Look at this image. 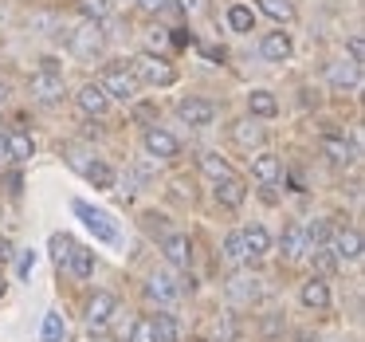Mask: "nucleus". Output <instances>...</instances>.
Listing matches in <instances>:
<instances>
[{"label": "nucleus", "mask_w": 365, "mask_h": 342, "mask_svg": "<svg viewBox=\"0 0 365 342\" xmlns=\"http://www.w3.org/2000/svg\"><path fill=\"white\" fill-rule=\"evenodd\" d=\"M224 260H228V263H244L247 260L244 232H228V236H224Z\"/></svg>", "instance_id": "obj_29"}, {"label": "nucleus", "mask_w": 365, "mask_h": 342, "mask_svg": "<svg viewBox=\"0 0 365 342\" xmlns=\"http://www.w3.org/2000/svg\"><path fill=\"white\" fill-rule=\"evenodd\" d=\"M279 169H283V161H279L271 150H263V154H255V158H252V177H255V181H263V185L275 181Z\"/></svg>", "instance_id": "obj_17"}, {"label": "nucleus", "mask_w": 365, "mask_h": 342, "mask_svg": "<svg viewBox=\"0 0 365 342\" xmlns=\"http://www.w3.org/2000/svg\"><path fill=\"white\" fill-rule=\"evenodd\" d=\"M330 236H334V228L326 221H318V224H310V228H307L310 248H326V244H330Z\"/></svg>", "instance_id": "obj_34"}, {"label": "nucleus", "mask_w": 365, "mask_h": 342, "mask_svg": "<svg viewBox=\"0 0 365 342\" xmlns=\"http://www.w3.org/2000/svg\"><path fill=\"white\" fill-rule=\"evenodd\" d=\"M357 71H361L357 64H346V59H341V64L330 67V83L334 87H357Z\"/></svg>", "instance_id": "obj_27"}, {"label": "nucleus", "mask_w": 365, "mask_h": 342, "mask_svg": "<svg viewBox=\"0 0 365 342\" xmlns=\"http://www.w3.org/2000/svg\"><path fill=\"white\" fill-rule=\"evenodd\" d=\"M346 51H349V64H357V67L365 64V40H361V36H349Z\"/></svg>", "instance_id": "obj_36"}, {"label": "nucleus", "mask_w": 365, "mask_h": 342, "mask_svg": "<svg viewBox=\"0 0 365 342\" xmlns=\"http://www.w3.org/2000/svg\"><path fill=\"white\" fill-rule=\"evenodd\" d=\"M0 161H9V138L0 134Z\"/></svg>", "instance_id": "obj_41"}, {"label": "nucleus", "mask_w": 365, "mask_h": 342, "mask_svg": "<svg viewBox=\"0 0 365 342\" xmlns=\"http://www.w3.org/2000/svg\"><path fill=\"white\" fill-rule=\"evenodd\" d=\"M232 138H236L240 146H247V150H252V146L263 142V130L255 126L252 119H244V122H236V126H232Z\"/></svg>", "instance_id": "obj_26"}, {"label": "nucleus", "mask_w": 365, "mask_h": 342, "mask_svg": "<svg viewBox=\"0 0 365 342\" xmlns=\"http://www.w3.org/2000/svg\"><path fill=\"white\" fill-rule=\"evenodd\" d=\"M259 4L263 16H271L275 24H287V20H294V4L291 0H255Z\"/></svg>", "instance_id": "obj_23"}, {"label": "nucleus", "mask_w": 365, "mask_h": 342, "mask_svg": "<svg viewBox=\"0 0 365 342\" xmlns=\"http://www.w3.org/2000/svg\"><path fill=\"white\" fill-rule=\"evenodd\" d=\"M75 213L87 216V224H91V228H95L103 240H114V228L106 224V216H103V213H95V208H87V205H75Z\"/></svg>", "instance_id": "obj_31"}, {"label": "nucleus", "mask_w": 365, "mask_h": 342, "mask_svg": "<svg viewBox=\"0 0 365 342\" xmlns=\"http://www.w3.org/2000/svg\"><path fill=\"white\" fill-rule=\"evenodd\" d=\"M299 342H310V338H307V334H302V338H299Z\"/></svg>", "instance_id": "obj_44"}, {"label": "nucleus", "mask_w": 365, "mask_h": 342, "mask_svg": "<svg viewBox=\"0 0 365 342\" xmlns=\"http://www.w3.org/2000/svg\"><path fill=\"white\" fill-rule=\"evenodd\" d=\"M330 252L338 256V263H357L361 260V232L357 228H338L330 236Z\"/></svg>", "instance_id": "obj_8"}, {"label": "nucleus", "mask_w": 365, "mask_h": 342, "mask_svg": "<svg viewBox=\"0 0 365 342\" xmlns=\"http://www.w3.org/2000/svg\"><path fill=\"white\" fill-rule=\"evenodd\" d=\"M291 51H294V44H291V36H287V32H267L259 40V56L267 59V64H287Z\"/></svg>", "instance_id": "obj_10"}, {"label": "nucleus", "mask_w": 365, "mask_h": 342, "mask_svg": "<svg viewBox=\"0 0 365 342\" xmlns=\"http://www.w3.org/2000/svg\"><path fill=\"white\" fill-rule=\"evenodd\" d=\"M67 326H63V315L59 311H48L43 315V342H63Z\"/></svg>", "instance_id": "obj_32"}, {"label": "nucleus", "mask_w": 365, "mask_h": 342, "mask_svg": "<svg viewBox=\"0 0 365 342\" xmlns=\"http://www.w3.org/2000/svg\"><path fill=\"white\" fill-rule=\"evenodd\" d=\"M63 268L71 271L75 279H91V276H95V252H91V248H83V244H75Z\"/></svg>", "instance_id": "obj_16"}, {"label": "nucleus", "mask_w": 365, "mask_h": 342, "mask_svg": "<svg viewBox=\"0 0 365 342\" xmlns=\"http://www.w3.org/2000/svg\"><path fill=\"white\" fill-rule=\"evenodd\" d=\"M247 111H252V119H275L279 99L271 95V91H252V95H247Z\"/></svg>", "instance_id": "obj_19"}, {"label": "nucleus", "mask_w": 365, "mask_h": 342, "mask_svg": "<svg viewBox=\"0 0 365 342\" xmlns=\"http://www.w3.org/2000/svg\"><path fill=\"white\" fill-rule=\"evenodd\" d=\"M126 342H153V323H150V315H142L134 326L126 331Z\"/></svg>", "instance_id": "obj_33"}, {"label": "nucleus", "mask_w": 365, "mask_h": 342, "mask_svg": "<svg viewBox=\"0 0 365 342\" xmlns=\"http://www.w3.org/2000/svg\"><path fill=\"white\" fill-rule=\"evenodd\" d=\"M75 103H79V111L91 114V119H103V114L110 111V95H106L98 83H83L79 95H75Z\"/></svg>", "instance_id": "obj_9"}, {"label": "nucleus", "mask_w": 365, "mask_h": 342, "mask_svg": "<svg viewBox=\"0 0 365 342\" xmlns=\"http://www.w3.org/2000/svg\"><path fill=\"white\" fill-rule=\"evenodd\" d=\"M287 260H302L310 252V240H307V224H287L283 228V240H279Z\"/></svg>", "instance_id": "obj_13"}, {"label": "nucleus", "mask_w": 365, "mask_h": 342, "mask_svg": "<svg viewBox=\"0 0 365 342\" xmlns=\"http://www.w3.org/2000/svg\"><path fill=\"white\" fill-rule=\"evenodd\" d=\"M216 201H220L224 208H240L247 201V185H244V177H224V181H216Z\"/></svg>", "instance_id": "obj_14"}, {"label": "nucleus", "mask_w": 365, "mask_h": 342, "mask_svg": "<svg viewBox=\"0 0 365 342\" xmlns=\"http://www.w3.org/2000/svg\"><path fill=\"white\" fill-rule=\"evenodd\" d=\"M98 87H103L110 99L130 103V99H138L142 83H138V75H134V67H130V64H110V67L103 71V79H98Z\"/></svg>", "instance_id": "obj_2"}, {"label": "nucleus", "mask_w": 365, "mask_h": 342, "mask_svg": "<svg viewBox=\"0 0 365 342\" xmlns=\"http://www.w3.org/2000/svg\"><path fill=\"white\" fill-rule=\"evenodd\" d=\"M299 303L307 311H326V307H330V287H326V279L322 276H310L307 283L299 287Z\"/></svg>", "instance_id": "obj_12"}, {"label": "nucleus", "mask_w": 365, "mask_h": 342, "mask_svg": "<svg viewBox=\"0 0 365 342\" xmlns=\"http://www.w3.org/2000/svg\"><path fill=\"white\" fill-rule=\"evenodd\" d=\"M244 248H247V260H259V256L271 252V232L263 224H252L244 228Z\"/></svg>", "instance_id": "obj_18"}, {"label": "nucleus", "mask_w": 365, "mask_h": 342, "mask_svg": "<svg viewBox=\"0 0 365 342\" xmlns=\"http://www.w3.org/2000/svg\"><path fill=\"white\" fill-rule=\"evenodd\" d=\"M28 87H32V99L36 103H43V106H51V103H59V99H63V75L59 71H36L32 75V83H28Z\"/></svg>", "instance_id": "obj_6"}, {"label": "nucleus", "mask_w": 365, "mask_h": 342, "mask_svg": "<svg viewBox=\"0 0 365 342\" xmlns=\"http://www.w3.org/2000/svg\"><path fill=\"white\" fill-rule=\"evenodd\" d=\"M200 173L212 177V181H224V177H232V166L220 154H200Z\"/></svg>", "instance_id": "obj_24"}, {"label": "nucleus", "mask_w": 365, "mask_h": 342, "mask_svg": "<svg viewBox=\"0 0 365 342\" xmlns=\"http://www.w3.org/2000/svg\"><path fill=\"white\" fill-rule=\"evenodd\" d=\"M4 138H9V158L12 161H28V158H32L36 146H32V138H28V134H20V130H16V134H4Z\"/></svg>", "instance_id": "obj_28"}, {"label": "nucleus", "mask_w": 365, "mask_h": 342, "mask_svg": "<svg viewBox=\"0 0 365 342\" xmlns=\"http://www.w3.org/2000/svg\"><path fill=\"white\" fill-rule=\"evenodd\" d=\"M150 323H153V342H177L181 338V326H177V318L169 315V311L150 315Z\"/></svg>", "instance_id": "obj_21"}, {"label": "nucleus", "mask_w": 365, "mask_h": 342, "mask_svg": "<svg viewBox=\"0 0 365 342\" xmlns=\"http://www.w3.org/2000/svg\"><path fill=\"white\" fill-rule=\"evenodd\" d=\"M322 154H326V158L334 161V166H349L357 150H354V146L346 142V138H334V134H330V138H322Z\"/></svg>", "instance_id": "obj_20"}, {"label": "nucleus", "mask_w": 365, "mask_h": 342, "mask_svg": "<svg viewBox=\"0 0 365 342\" xmlns=\"http://www.w3.org/2000/svg\"><path fill=\"white\" fill-rule=\"evenodd\" d=\"M110 9H114V0H79L83 20H98V24H103V20L110 16Z\"/></svg>", "instance_id": "obj_30"}, {"label": "nucleus", "mask_w": 365, "mask_h": 342, "mask_svg": "<svg viewBox=\"0 0 365 342\" xmlns=\"http://www.w3.org/2000/svg\"><path fill=\"white\" fill-rule=\"evenodd\" d=\"M4 99H9V87H4V79H0V103H4Z\"/></svg>", "instance_id": "obj_42"}, {"label": "nucleus", "mask_w": 365, "mask_h": 342, "mask_svg": "<svg viewBox=\"0 0 365 342\" xmlns=\"http://www.w3.org/2000/svg\"><path fill=\"white\" fill-rule=\"evenodd\" d=\"M103 24H98V20H83L79 28H75L71 32V51L79 59H95L98 51H103Z\"/></svg>", "instance_id": "obj_3"}, {"label": "nucleus", "mask_w": 365, "mask_h": 342, "mask_svg": "<svg viewBox=\"0 0 365 342\" xmlns=\"http://www.w3.org/2000/svg\"><path fill=\"white\" fill-rule=\"evenodd\" d=\"M145 299H153V303H161V307H165V303L181 299V287H177L173 276H165V271H161V276H153L150 283H145Z\"/></svg>", "instance_id": "obj_15"}, {"label": "nucleus", "mask_w": 365, "mask_h": 342, "mask_svg": "<svg viewBox=\"0 0 365 342\" xmlns=\"http://www.w3.org/2000/svg\"><path fill=\"white\" fill-rule=\"evenodd\" d=\"M228 28H232V32H252V28H255V12L247 9V4H232V9H228Z\"/></svg>", "instance_id": "obj_25"}, {"label": "nucleus", "mask_w": 365, "mask_h": 342, "mask_svg": "<svg viewBox=\"0 0 365 342\" xmlns=\"http://www.w3.org/2000/svg\"><path fill=\"white\" fill-rule=\"evenodd\" d=\"M4 287H9V283H4V276H0V295H4Z\"/></svg>", "instance_id": "obj_43"}, {"label": "nucleus", "mask_w": 365, "mask_h": 342, "mask_svg": "<svg viewBox=\"0 0 365 342\" xmlns=\"http://www.w3.org/2000/svg\"><path fill=\"white\" fill-rule=\"evenodd\" d=\"M83 177H87L95 189H114V169L106 166V161H87V166H83Z\"/></svg>", "instance_id": "obj_22"}, {"label": "nucleus", "mask_w": 365, "mask_h": 342, "mask_svg": "<svg viewBox=\"0 0 365 342\" xmlns=\"http://www.w3.org/2000/svg\"><path fill=\"white\" fill-rule=\"evenodd\" d=\"M150 44H153V48H165V44H169V36H165V32H161V28H158V32L150 36Z\"/></svg>", "instance_id": "obj_39"}, {"label": "nucleus", "mask_w": 365, "mask_h": 342, "mask_svg": "<svg viewBox=\"0 0 365 342\" xmlns=\"http://www.w3.org/2000/svg\"><path fill=\"white\" fill-rule=\"evenodd\" d=\"M142 146H145V154L150 158H158V161H173L177 154H181V142H177L169 130H161V126H150L142 134Z\"/></svg>", "instance_id": "obj_4"}, {"label": "nucleus", "mask_w": 365, "mask_h": 342, "mask_svg": "<svg viewBox=\"0 0 365 342\" xmlns=\"http://www.w3.org/2000/svg\"><path fill=\"white\" fill-rule=\"evenodd\" d=\"M32 268H36V256H32V252H24V256H20V279L32 276Z\"/></svg>", "instance_id": "obj_37"}, {"label": "nucleus", "mask_w": 365, "mask_h": 342, "mask_svg": "<svg viewBox=\"0 0 365 342\" xmlns=\"http://www.w3.org/2000/svg\"><path fill=\"white\" fill-rule=\"evenodd\" d=\"M130 67H134L138 83H153V87H173L177 83V67L165 56H158V51H142Z\"/></svg>", "instance_id": "obj_1"}, {"label": "nucleus", "mask_w": 365, "mask_h": 342, "mask_svg": "<svg viewBox=\"0 0 365 342\" xmlns=\"http://www.w3.org/2000/svg\"><path fill=\"white\" fill-rule=\"evenodd\" d=\"M138 4H142V12H158L161 9V0H138Z\"/></svg>", "instance_id": "obj_40"}, {"label": "nucleus", "mask_w": 365, "mask_h": 342, "mask_svg": "<svg viewBox=\"0 0 365 342\" xmlns=\"http://www.w3.org/2000/svg\"><path fill=\"white\" fill-rule=\"evenodd\" d=\"M161 252H165V260L173 263V268L189 271V263H192V240L189 236H181V232L165 236V240H161Z\"/></svg>", "instance_id": "obj_11"}, {"label": "nucleus", "mask_w": 365, "mask_h": 342, "mask_svg": "<svg viewBox=\"0 0 365 342\" xmlns=\"http://www.w3.org/2000/svg\"><path fill=\"white\" fill-rule=\"evenodd\" d=\"M9 260H12V240L0 236V263H9Z\"/></svg>", "instance_id": "obj_38"}, {"label": "nucleus", "mask_w": 365, "mask_h": 342, "mask_svg": "<svg viewBox=\"0 0 365 342\" xmlns=\"http://www.w3.org/2000/svg\"><path fill=\"white\" fill-rule=\"evenodd\" d=\"M114 315H118V299H114L110 291H95V295H91V303H87V326H91V331H103Z\"/></svg>", "instance_id": "obj_7"}, {"label": "nucleus", "mask_w": 365, "mask_h": 342, "mask_svg": "<svg viewBox=\"0 0 365 342\" xmlns=\"http://www.w3.org/2000/svg\"><path fill=\"white\" fill-rule=\"evenodd\" d=\"M177 119L185 122V126H212L216 122V103H208V99H181L177 103Z\"/></svg>", "instance_id": "obj_5"}, {"label": "nucleus", "mask_w": 365, "mask_h": 342, "mask_svg": "<svg viewBox=\"0 0 365 342\" xmlns=\"http://www.w3.org/2000/svg\"><path fill=\"white\" fill-rule=\"evenodd\" d=\"M51 248H56V252H51V256H56V263L63 268L67 256H71V248H75V240L71 236H51Z\"/></svg>", "instance_id": "obj_35"}]
</instances>
